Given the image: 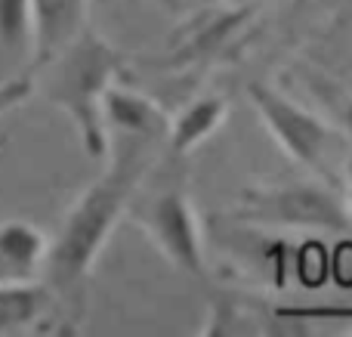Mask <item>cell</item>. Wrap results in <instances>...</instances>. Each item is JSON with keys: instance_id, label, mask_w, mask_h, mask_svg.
I'll return each instance as SVG.
<instances>
[{"instance_id": "1", "label": "cell", "mask_w": 352, "mask_h": 337, "mask_svg": "<svg viewBox=\"0 0 352 337\" xmlns=\"http://www.w3.org/2000/svg\"><path fill=\"white\" fill-rule=\"evenodd\" d=\"M164 136L152 133H115L109 136V158L96 180L80 189L68 204L56 235H50L47 260L41 279L53 291L59 307L62 334H74L87 319L90 307V279L96 260L102 257L118 223L130 214L146 177L158 164Z\"/></svg>"}, {"instance_id": "2", "label": "cell", "mask_w": 352, "mask_h": 337, "mask_svg": "<svg viewBox=\"0 0 352 337\" xmlns=\"http://www.w3.org/2000/svg\"><path fill=\"white\" fill-rule=\"evenodd\" d=\"M124 53L111 47L102 34L87 28L62 53L34 68V93L72 121L84 152L93 161L109 158V130H105L102 105L109 90L124 72Z\"/></svg>"}, {"instance_id": "3", "label": "cell", "mask_w": 352, "mask_h": 337, "mask_svg": "<svg viewBox=\"0 0 352 337\" xmlns=\"http://www.w3.org/2000/svg\"><path fill=\"white\" fill-rule=\"evenodd\" d=\"M232 217L260 229H324V232H340L352 220L346 198L316 180H287V183L241 189Z\"/></svg>"}, {"instance_id": "4", "label": "cell", "mask_w": 352, "mask_h": 337, "mask_svg": "<svg viewBox=\"0 0 352 337\" xmlns=\"http://www.w3.org/2000/svg\"><path fill=\"white\" fill-rule=\"evenodd\" d=\"M127 220L142 229V235L173 270L192 279H207L204 229L182 186H167L152 195H142L140 189V195L130 204Z\"/></svg>"}, {"instance_id": "5", "label": "cell", "mask_w": 352, "mask_h": 337, "mask_svg": "<svg viewBox=\"0 0 352 337\" xmlns=\"http://www.w3.org/2000/svg\"><path fill=\"white\" fill-rule=\"evenodd\" d=\"M248 96L254 102L256 115H260L263 127L275 140V146L291 161H297L300 167L322 171L331 149H334V133H331L328 124H322L312 111L291 102L287 96H281L278 90L266 84H250Z\"/></svg>"}, {"instance_id": "6", "label": "cell", "mask_w": 352, "mask_h": 337, "mask_svg": "<svg viewBox=\"0 0 352 337\" xmlns=\"http://www.w3.org/2000/svg\"><path fill=\"white\" fill-rule=\"evenodd\" d=\"M62 331L59 307L43 279H12L0 282V334L22 331Z\"/></svg>"}, {"instance_id": "7", "label": "cell", "mask_w": 352, "mask_h": 337, "mask_svg": "<svg viewBox=\"0 0 352 337\" xmlns=\"http://www.w3.org/2000/svg\"><path fill=\"white\" fill-rule=\"evenodd\" d=\"M90 0H34V56L31 72L50 62L90 28Z\"/></svg>"}, {"instance_id": "8", "label": "cell", "mask_w": 352, "mask_h": 337, "mask_svg": "<svg viewBox=\"0 0 352 337\" xmlns=\"http://www.w3.org/2000/svg\"><path fill=\"white\" fill-rule=\"evenodd\" d=\"M50 235L28 220L0 223V282L41 279Z\"/></svg>"}, {"instance_id": "9", "label": "cell", "mask_w": 352, "mask_h": 337, "mask_svg": "<svg viewBox=\"0 0 352 337\" xmlns=\"http://www.w3.org/2000/svg\"><path fill=\"white\" fill-rule=\"evenodd\" d=\"M226 105L223 96H198L192 102H186L179 111L170 118L167 127V152L176 158L192 155L198 146H204L226 121Z\"/></svg>"}, {"instance_id": "10", "label": "cell", "mask_w": 352, "mask_h": 337, "mask_svg": "<svg viewBox=\"0 0 352 337\" xmlns=\"http://www.w3.org/2000/svg\"><path fill=\"white\" fill-rule=\"evenodd\" d=\"M0 56L25 59L31 72V56H34V0H0Z\"/></svg>"}, {"instance_id": "11", "label": "cell", "mask_w": 352, "mask_h": 337, "mask_svg": "<svg viewBox=\"0 0 352 337\" xmlns=\"http://www.w3.org/2000/svg\"><path fill=\"white\" fill-rule=\"evenodd\" d=\"M34 96V74L16 72V74H0V118L10 115L22 102Z\"/></svg>"}, {"instance_id": "12", "label": "cell", "mask_w": 352, "mask_h": 337, "mask_svg": "<svg viewBox=\"0 0 352 337\" xmlns=\"http://www.w3.org/2000/svg\"><path fill=\"white\" fill-rule=\"evenodd\" d=\"M349 214H352V192H349Z\"/></svg>"}]
</instances>
